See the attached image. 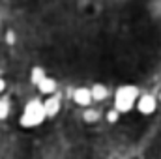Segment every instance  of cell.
<instances>
[{
    "label": "cell",
    "mask_w": 161,
    "mask_h": 159,
    "mask_svg": "<svg viewBox=\"0 0 161 159\" xmlns=\"http://www.w3.org/2000/svg\"><path fill=\"white\" fill-rule=\"evenodd\" d=\"M141 94H139V88L133 86V84H124L116 90L114 94V109L120 111V112H129L133 107H137V101H139Z\"/></svg>",
    "instance_id": "cell-1"
},
{
    "label": "cell",
    "mask_w": 161,
    "mask_h": 159,
    "mask_svg": "<svg viewBox=\"0 0 161 159\" xmlns=\"http://www.w3.org/2000/svg\"><path fill=\"white\" fill-rule=\"evenodd\" d=\"M47 118V112H45V105L40 99H30L26 105H25V111L21 114L19 123L23 127H36L40 125L43 120Z\"/></svg>",
    "instance_id": "cell-2"
},
{
    "label": "cell",
    "mask_w": 161,
    "mask_h": 159,
    "mask_svg": "<svg viewBox=\"0 0 161 159\" xmlns=\"http://www.w3.org/2000/svg\"><path fill=\"white\" fill-rule=\"evenodd\" d=\"M156 107H158V101H156V97L152 94H144L137 101V111L141 114H144V116H150L152 112H156Z\"/></svg>",
    "instance_id": "cell-3"
},
{
    "label": "cell",
    "mask_w": 161,
    "mask_h": 159,
    "mask_svg": "<svg viewBox=\"0 0 161 159\" xmlns=\"http://www.w3.org/2000/svg\"><path fill=\"white\" fill-rule=\"evenodd\" d=\"M73 101L80 105V107H90V103L94 101V96H92V88H86V86H80L73 90Z\"/></svg>",
    "instance_id": "cell-4"
},
{
    "label": "cell",
    "mask_w": 161,
    "mask_h": 159,
    "mask_svg": "<svg viewBox=\"0 0 161 159\" xmlns=\"http://www.w3.org/2000/svg\"><path fill=\"white\" fill-rule=\"evenodd\" d=\"M43 105H45L47 118H54V116L60 112V99H58L56 96H49V97L43 101Z\"/></svg>",
    "instance_id": "cell-5"
},
{
    "label": "cell",
    "mask_w": 161,
    "mask_h": 159,
    "mask_svg": "<svg viewBox=\"0 0 161 159\" xmlns=\"http://www.w3.org/2000/svg\"><path fill=\"white\" fill-rule=\"evenodd\" d=\"M38 88H40L41 94H45V96H54V92H56V80L53 79V77H45L38 84Z\"/></svg>",
    "instance_id": "cell-6"
},
{
    "label": "cell",
    "mask_w": 161,
    "mask_h": 159,
    "mask_svg": "<svg viewBox=\"0 0 161 159\" xmlns=\"http://www.w3.org/2000/svg\"><path fill=\"white\" fill-rule=\"evenodd\" d=\"M92 96H94V101H103V99H107V96H109V90H107V86L105 84H94L92 86Z\"/></svg>",
    "instance_id": "cell-7"
},
{
    "label": "cell",
    "mask_w": 161,
    "mask_h": 159,
    "mask_svg": "<svg viewBox=\"0 0 161 159\" xmlns=\"http://www.w3.org/2000/svg\"><path fill=\"white\" fill-rule=\"evenodd\" d=\"M45 77H47V75H45L43 68H40V66L32 68V71H30V80H32V84H36V86H38V84H40Z\"/></svg>",
    "instance_id": "cell-8"
},
{
    "label": "cell",
    "mask_w": 161,
    "mask_h": 159,
    "mask_svg": "<svg viewBox=\"0 0 161 159\" xmlns=\"http://www.w3.org/2000/svg\"><path fill=\"white\" fill-rule=\"evenodd\" d=\"M82 120L88 122V123H94V122L99 120V112H97L96 109H92V107H86L84 112H82Z\"/></svg>",
    "instance_id": "cell-9"
},
{
    "label": "cell",
    "mask_w": 161,
    "mask_h": 159,
    "mask_svg": "<svg viewBox=\"0 0 161 159\" xmlns=\"http://www.w3.org/2000/svg\"><path fill=\"white\" fill-rule=\"evenodd\" d=\"M8 114H9V101L8 99H0V120L8 118Z\"/></svg>",
    "instance_id": "cell-10"
},
{
    "label": "cell",
    "mask_w": 161,
    "mask_h": 159,
    "mask_svg": "<svg viewBox=\"0 0 161 159\" xmlns=\"http://www.w3.org/2000/svg\"><path fill=\"white\" fill-rule=\"evenodd\" d=\"M120 111H116V109H114V107H113V109H111V111H109V112H107V122H111V123H114V122H118V118H120Z\"/></svg>",
    "instance_id": "cell-11"
},
{
    "label": "cell",
    "mask_w": 161,
    "mask_h": 159,
    "mask_svg": "<svg viewBox=\"0 0 161 159\" xmlns=\"http://www.w3.org/2000/svg\"><path fill=\"white\" fill-rule=\"evenodd\" d=\"M4 88H6V82H4V79H0V92H2Z\"/></svg>",
    "instance_id": "cell-12"
},
{
    "label": "cell",
    "mask_w": 161,
    "mask_h": 159,
    "mask_svg": "<svg viewBox=\"0 0 161 159\" xmlns=\"http://www.w3.org/2000/svg\"><path fill=\"white\" fill-rule=\"evenodd\" d=\"M159 101H161V94H159Z\"/></svg>",
    "instance_id": "cell-13"
}]
</instances>
